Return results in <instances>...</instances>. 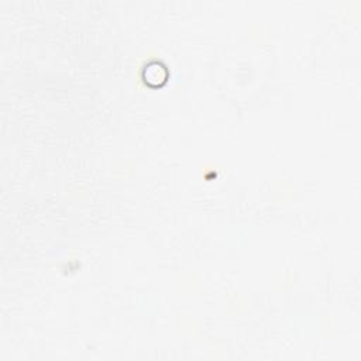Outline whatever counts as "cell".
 I'll return each instance as SVG.
<instances>
[{
    "label": "cell",
    "instance_id": "6da1fadb",
    "mask_svg": "<svg viewBox=\"0 0 361 361\" xmlns=\"http://www.w3.org/2000/svg\"><path fill=\"white\" fill-rule=\"evenodd\" d=\"M141 75H143V81L147 86L161 87L168 81L169 71H168V67L164 63L157 61V59H153V61H149L144 65Z\"/></svg>",
    "mask_w": 361,
    "mask_h": 361
}]
</instances>
